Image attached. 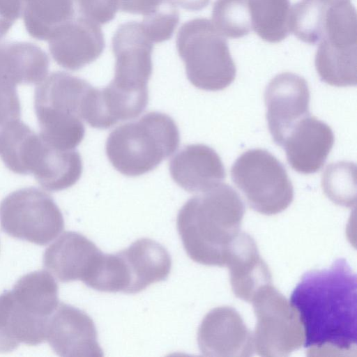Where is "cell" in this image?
Returning a JSON list of instances; mask_svg holds the SVG:
<instances>
[{"label":"cell","mask_w":357,"mask_h":357,"mask_svg":"<svg viewBox=\"0 0 357 357\" xmlns=\"http://www.w3.org/2000/svg\"><path fill=\"white\" fill-rule=\"evenodd\" d=\"M356 275L344 258L306 272L293 290L309 356L356 355Z\"/></svg>","instance_id":"6da1fadb"},{"label":"cell","mask_w":357,"mask_h":357,"mask_svg":"<svg viewBox=\"0 0 357 357\" xmlns=\"http://www.w3.org/2000/svg\"><path fill=\"white\" fill-rule=\"evenodd\" d=\"M244 213L240 196L225 183L188 199L176 219L188 257L206 266H225L229 246L241 231Z\"/></svg>","instance_id":"7a4b0ae2"},{"label":"cell","mask_w":357,"mask_h":357,"mask_svg":"<svg viewBox=\"0 0 357 357\" xmlns=\"http://www.w3.org/2000/svg\"><path fill=\"white\" fill-rule=\"evenodd\" d=\"M92 86L68 73H52L38 84L34 108L40 135L49 144L72 150L82 142L85 128L82 119Z\"/></svg>","instance_id":"3957f363"},{"label":"cell","mask_w":357,"mask_h":357,"mask_svg":"<svg viewBox=\"0 0 357 357\" xmlns=\"http://www.w3.org/2000/svg\"><path fill=\"white\" fill-rule=\"evenodd\" d=\"M179 142V130L174 119L166 114L151 112L112 130L105 150L119 172L133 177L156 168L178 149Z\"/></svg>","instance_id":"277c9868"},{"label":"cell","mask_w":357,"mask_h":357,"mask_svg":"<svg viewBox=\"0 0 357 357\" xmlns=\"http://www.w3.org/2000/svg\"><path fill=\"white\" fill-rule=\"evenodd\" d=\"M176 46L195 87L220 91L235 79L236 68L227 42L211 20L199 17L185 22L178 31Z\"/></svg>","instance_id":"5b68a950"},{"label":"cell","mask_w":357,"mask_h":357,"mask_svg":"<svg viewBox=\"0 0 357 357\" xmlns=\"http://www.w3.org/2000/svg\"><path fill=\"white\" fill-rule=\"evenodd\" d=\"M233 182L249 206L267 215L285 210L294 188L284 165L268 151L255 149L241 154L231 168Z\"/></svg>","instance_id":"8992f818"},{"label":"cell","mask_w":357,"mask_h":357,"mask_svg":"<svg viewBox=\"0 0 357 357\" xmlns=\"http://www.w3.org/2000/svg\"><path fill=\"white\" fill-rule=\"evenodd\" d=\"M0 225L10 236L45 245L63 231L64 220L50 195L29 187L10 193L1 201Z\"/></svg>","instance_id":"52a82bcc"},{"label":"cell","mask_w":357,"mask_h":357,"mask_svg":"<svg viewBox=\"0 0 357 357\" xmlns=\"http://www.w3.org/2000/svg\"><path fill=\"white\" fill-rule=\"evenodd\" d=\"M257 324L253 337L258 355L289 356L304 341L302 324L296 311L271 284L260 289L252 301Z\"/></svg>","instance_id":"ba28073f"},{"label":"cell","mask_w":357,"mask_h":357,"mask_svg":"<svg viewBox=\"0 0 357 357\" xmlns=\"http://www.w3.org/2000/svg\"><path fill=\"white\" fill-rule=\"evenodd\" d=\"M153 43L142 23L121 24L112 38L116 63L114 76L109 84L125 93L149 95L147 84L153 71Z\"/></svg>","instance_id":"9c48e42d"},{"label":"cell","mask_w":357,"mask_h":357,"mask_svg":"<svg viewBox=\"0 0 357 357\" xmlns=\"http://www.w3.org/2000/svg\"><path fill=\"white\" fill-rule=\"evenodd\" d=\"M264 100L268 129L275 143L282 146L294 126L310 114L307 83L292 73L278 74L268 84Z\"/></svg>","instance_id":"30bf717a"},{"label":"cell","mask_w":357,"mask_h":357,"mask_svg":"<svg viewBox=\"0 0 357 357\" xmlns=\"http://www.w3.org/2000/svg\"><path fill=\"white\" fill-rule=\"evenodd\" d=\"M46 340L63 357H102L98 333L92 319L84 311L59 303L49 319Z\"/></svg>","instance_id":"8fae6325"},{"label":"cell","mask_w":357,"mask_h":357,"mask_svg":"<svg viewBox=\"0 0 357 357\" xmlns=\"http://www.w3.org/2000/svg\"><path fill=\"white\" fill-rule=\"evenodd\" d=\"M197 343L207 356H250L255 351L252 333L238 312L227 306L215 307L204 317Z\"/></svg>","instance_id":"7c38bea8"},{"label":"cell","mask_w":357,"mask_h":357,"mask_svg":"<svg viewBox=\"0 0 357 357\" xmlns=\"http://www.w3.org/2000/svg\"><path fill=\"white\" fill-rule=\"evenodd\" d=\"M47 41L56 63L73 71L96 61L105 47L100 24L84 17L59 26Z\"/></svg>","instance_id":"4fadbf2b"},{"label":"cell","mask_w":357,"mask_h":357,"mask_svg":"<svg viewBox=\"0 0 357 357\" xmlns=\"http://www.w3.org/2000/svg\"><path fill=\"white\" fill-rule=\"evenodd\" d=\"M333 144L331 128L309 114L294 126L282 146L291 168L308 174L317 172L323 167Z\"/></svg>","instance_id":"5bb4252c"},{"label":"cell","mask_w":357,"mask_h":357,"mask_svg":"<svg viewBox=\"0 0 357 357\" xmlns=\"http://www.w3.org/2000/svg\"><path fill=\"white\" fill-rule=\"evenodd\" d=\"M169 169L174 181L190 193L206 192L226 177L219 155L202 144L184 146L171 159Z\"/></svg>","instance_id":"9a60e30c"},{"label":"cell","mask_w":357,"mask_h":357,"mask_svg":"<svg viewBox=\"0 0 357 357\" xmlns=\"http://www.w3.org/2000/svg\"><path fill=\"white\" fill-rule=\"evenodd\" d=\"M225 265L229 270L233 293L246 302H252L260 289L272 284L269 268L247 233L240 231L231 242Z\"/></svg>","instance_id":"2e32d148"},{"label":"cell","mask_w":357,"mask_h":357,"mask_svg":"<svg viewBox=\"0 0 357 357\" xmlns=\"http://www.w3.org/2000/svg\"><path fill=\"white\" fill-rule=\"evenodd\" d=\"M101 253L82 234L65 231L45 250L43 265L61 282H84Z\"/></svg>","instance_id":"e0dca14e"},{"label":"cell","mask_w":357,"mask_h":357,"mask_svg":"<svg viewBox=\"0 0 357 357\" xmlns=\"http://www.w3.org/2000/svg\"><path fill=\"white\" fill-rule=\"evenodd\" d=\"M49 319L32 313L11 291L0 295V353L10 352L20 343L34 346L46 340Z\"/></svg>","instance_id":"ac0fdd59"},{"label":"cell","mask_w":357,"mask_h":357,"mask_svg":"<svg viewBox=\"0 0 357 357\" xmlns=\"http://www.w3.org/2000/svg\"><path fill=\"white\" fill-rule=\"evenodd\" d=\"M49 63L47 54L35 44L0 43V86L38 84L47 77Z\"/></svg>","instance_id":"d6986e66"},{"label":"cell","mask_w":357,"mask_h":357,"mask_svg":"<svg viewBox=\"0 0 357 357\" xmlns=\"http://www.w3.org/2000/svg\"><path fill=\"white\" fill-rule=\"evenodd\" d=\"M130 278L128 294H135L150 284L165 280L172 267V259L161 244L146 238L138 239L120 251Z\"/></svg>","instance_id":"ffe728a7"},{"label":"cell","mask_w":357,"mask_h":357,"mask_svg":"<svg viewBox=\"0 0 357 357\" xmlns=\"http://www.w3.org/2000/svg\"><path fill=\"white\" fill-rule=\"evenodd\" d=\"M22 17L30 36L47 41L57 28L84 16L77 0H24Z\"/></svg>","instance_id":"44dd1931"},{"label":"cell","mask_w":357,"mask_h":357,"mask_svg":"<svg viewBox=\"0 0 357 357\" xmlns=\"http://www.w3.org/2000/svg\"><path fill=\"white\" fill-rule=\"evenodd\" d=\"M58 285L45 271L21 277L11 290L14 296L35 314L49 319L59 305Z\"/></svg>","instance_id":"7402d4cb"},{"label":"cell","mask_w":357,"mask_h":357,"mask_svg":"<svg viewBox=\"0 0 357 357\" xmlns=\"http://www.w3.org/2000/svg\"><path fill=\"white\" fill-rule=\"evenodd\" d=\"M319 42L314 64L321 81L338 87L355 86L357 47H336L324 40Z\"/></svg>","instance_id":"603a6c76"},{"label":"cell","mask_w":357,"mask_h":357,"mask_svg":"<svg viewBox=\"0 0 357 357\" xmlns=\"http://www.w3.org/2000/svg\"><path fill=\"white\" fill-rule=\"evenodd\" d=\"M252 28L264 41L280 43L289 34V0H248Z\"/></svg>","instance_id":"cb8c5ba5"},{"label":"cell","mask_w":357,"mask_h":357,"mask_svg":"<svg viewBox=\"0 0 357 357\" xmlns=\"http://www.w3.org/2000/svg\"><path fill=\"white\" fill-rule=\"evenodd\" d=\"M327 3L322 0H300L291 6L289 31L300 40L316 44L324 31Z\"/></svg>","instance_id":"d4e9b609"},{"label":"cell","mask_w":357,"mask_h":357,"mask_svg":"<svg viewBox=\"0 0 357 357\" xmlns=\"http://www.w3.org/2000/svg\"><path fill=\"white\" fill-rule=\"evenodd\" d=\"M211 22L223 36L239 38L247 36L252 29L248 0H216Z\"/></svg>","instance_id":"484cf974"},{"label":"cell","mask_w":357,"mask_h":357,"mask_svg":"<svg viewBox=\"0 0 357 357\" xmlns=\"http://www.w3.org/2000/svg\"><path fill=\"white\" fill-rule=\"evenodd\" d=\"M356 166L341 162L331 164L323 174L322 187L335 204L347 207L356 204Z\"/></svg>","instance_id":"4316f807"},{"label":"cell","mask_w":357,"mask_h":357,"mask_svg":"<svg viewBox=\"0 0 357 357\" xmlns=\"http://www.w3.org/2000/svg\"><path fill=\"white\" fill-rule=\"evenodd\" d=\"M179 22L178 8L163 3L155 10L144 16L143 28L153 43H162L172 38Z\"/></svg>","instance_id":"83f0119b"},{"label":"cell","mask_w":357,"mask_h":357,"mask_svg":"<svg viewBox=\"0 0 357 357\" xmlns=\"http://www.w3.org/2000/svg\"><path fill=\"white\" fill-rule=\"evenodd\" d=\"M80 14L98 24L112 20L119 10L116 0H77Z\"/></svg>","instance_id":"f1b7e54d"},{"label":"cell","mask_w":357,"mask_h":357,"mask_svg":"<svg viewBox=\"0 0 357 357\" xmlns=\"http://www.w3.org/2000/svg\"><path fill=\"white\" fill-rule=\"evenodd\" d=\"M116 1L119 10L144 16L155 10L163 3L162 0H116Z\"/></svg>","instance_id":"f546056e"},{"label":"cell","mask_w":357,"mask_h":357,"mask_svg":"<svg viewBox=\"0 0 357 357\" xmlns=\"http://www.w3.org/2000/svg\"><path fill=\"white\" fill-rule=\"evenodd\" d=\"M176 8L178 6L189 11H199L206 8L210 0H162Z\"/></svg>","instance_id":"4dcf8cb0"},{"label":"cell","mask_w":357,"mask_h":357,"mask_svg":"<svg viewBox=\"0 0 357 357\" xmlns=\"http://www.w3.org/2000/svg\"><path fill=\"white\" fill-rule=\"evenodd\" d=\"M324 2H325L327 4H332L338 1H344V0H322Z\"/></svg>","instance_id":"1f68e13d"}]
</instances>
